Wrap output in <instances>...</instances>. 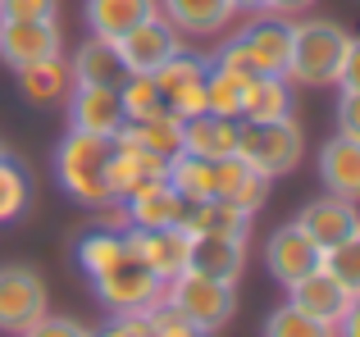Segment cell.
Here are the masks:
<instances>
[{
  "instance_id": "6da1fadb",
  "label": "cell",
  "mask_w": 360,
  "mask_h": 337,
  "mask_svg": "<svg viewBox=\"0 0 360 337\" xmlns=\"http://www.w3.org/2000/svg\"><path fill=\"white\" fill-rule=\"evenodd\" d=\"M347 41H352V32L338 18H292V46L283 78L292 87H338Z\"/></svg>"
},
{
  "instance_id": "7a4b0ae2",
  "label": "cell",
  "mask_w": 360,
  "mask_h": 337,
  "mask_svg": "<svg viewBox=\"0 0 360 337\" xmlns=\"http://www.w3.org/2000/svg\"><path fill=\"white\" fill-rule=\"evenodd\" d=\"M105 164H110V137H91V133L69 128L60 137V146H55V178H60L64 196L78 201L82 210L115 205L110 183H105Z\"/></svg>"
},
{
  "instance_id": "3957f363",
  "label": "cell",
  "mask_w": 360,
  "mask_h": 337,
  "mask_svg": "<svg viewBox=\"0 0 360 337\" xmlns=\"http://www.w3.org/2000/svg\"><path fill=\"white\" fill-rule=\"evenodd\" d=\"M242 164H251L260 178H288L306 155V128L297 119H274V124H242L238 119V146H233Z\"/></svg>"
},
{
  "instance_id": "277c9868",
  "label": "cell",
  "mask_w": 360,
  "mask_h": 337,
  "mask_svg": "<svg viewBox=\"0 0 360 337\" xmlns=\"http://www.w3.org/2000/svg\"><path fill=\"white\" fill-rule=\"evenodd\" d=\"M165 305H174L196 333L214 337L219 329H229L233 315H238V287L219 283V278H205L196 269H183L178 278L165 283Z\"/></svg>"
},
{
  "instance_id": "5b68a950",
  "label": "cell",
  "mask_w": 360,
  "mask_h": 337,
  "mask_svg": "<svg viewBox=\"0 0 360 337\" xmlns=\"http://www.w3.org/2000/svg\"><path fill=\"white\" fill-rule=\"evenodd\" d=\"M96 301L105 305L110 315H128V310H150V305L165 301V283L141 265L132 251H123L110 269H101L96 278H87Z\"/></svg>"
},
{
  "instance_id": "8992f818",
  "label": "cell",
  "mask_w": 360,
  "mask_h": 337,
  "mask_svg": "<svg viewBox=\"0 0 360 337\" xmlns=\"http://www.w3.org/2000/svg\"><path fill=\"white\" fill-rule=\"evenodd\" d=\"M51 310L46 278L32 265H0V333H23Z\"/></svg>"
},
{
  "instance_id": "52a82bcc",
  "label": "cell",
  "mask_w": 360,
  "mask_h": 337,
  "mask_svg": "<svg viewBox=\"0 0 360 337\" xmlns=\"http://www.w3.org/2000/svg\"><path fill=\"white\" fill-rule=\"evenodd\" d=\"M115 46H119V60H123L128 73H155L169 55L183 51V32H178L165 14H150V18H141L137 27H128Z\"/></svg>"
},
{
  "instance_id": "ba28073f",
  "label": "cell",
  "mask_w": 360,
  "mask_h": 337,
  "mask_svg": "<svg viewBox=\"0 0 360 337\" xmlns=\"http://www.w3.org/2000/svg\"><path fill=\"white\" fill-rule=\"evenodd\" d=\"M46 55H64V32L55 18H0V64L23 69Z\"/></svg>"
},
{
  "instance_id": "9c48e42d",
  "label": "cell",
  "mask_w": 360,
  "mask_h": 337,
  "mask_svg": "<svg viewBox=\"0 0 360 337\" xmlns=\"http://www.w3.org/2000/svg\"><path fill=\"white\" fill-rule=\"evenodd\" d=\"M233 41L242 46V55L251 60L255 73H278L288 69V46H292V18L283 14H251L246 18V27H238L233 32Z\"/></svg>"
},
{
  "instance_id": "30bf717a",
  "label": "cell",
  "mask_w": 360,
  "mask_h": 337,
  "mask_svg": "<svg viewBox=\"0 0 360 337\" xmlns=\"http://www.w3.org/2000/svg\"><path fill=\"white\" fill-rule=\"evenodd\" d=\"M123 246H128L160 283L178 278L187 269V256H192V237H187L178 223L174 228H128L123 232Z\"/></svg>"
},
{
  "instance_id": "8fae6325",
  "label": "cell",
  "mask_w": 360,
  "mask_h": 337,
  "mask_svg": "<svg viewBox=\"0 0 360 337\" xmlns=\"http://www.w3.org/2000/svg\"><path fill=\"white\" fill-rule=\"evenodd\" d=\"M64 110H69V128L91 137H115L123 128L119 91L105 82H73V91L64 96Z\"/></svg>"
},
{
  "instance_id": "7c38bea8",
  "label": "cell",
  "mask_w": 360,
  "mask_h": 337,
  "mask_svg": "<svg viewBox=\"0 0 360 337\" xmlns=\"http://www.w3.org/2000/svg\"><path fill=\"white\" fill-rule=\"evenodd\" d=\"M292 223H297L319 251H328V246H338V242H347L352 232H360V205L324 192V196H315V201L301 205Z\"/></svg>"
},
{
  "instance_id": "4fadbf2b",
  "label": "cell",
  "mask_w": 360,
  "mask_h": 337,
  "mask_svg": "<svg viewBox=\"0 0 360 337\" xmlns=\"http://www.w3.org/2000/svg\"><path fill=\"white\" fill-rule=\"evenodd\" d=\"M319 256H324V251H319L297 223L274 228L269 242H264V269H269V278L278 287H292L297 278H306L310 269H319Z\"/></svg>"
},
{
  "instance_id": "5bb4252c",
  "label": "cell",
  "mask_w": 360,
  "mask_h": 337,
  "mask_svg": "<svg viewBox=\"0 0 360 337\" xmlns=\"http://www.w3.org/2000/svg\"><path fill=\"white\" fill-rule=\"evenodd\" d=\"M283 292H288V301L297 305L301 315H310V319H319V324H333V329L347 315V305H352V292H347L333 274H324V269H310L306 278H297V283L283 287Z\"/></svg>"
},
{
  "instance_id": "9a60e30c",
  "label": "cell",
  "mask_w": 360,
  "mask_h": 337,
  "mask_svg": "<svg viewBox=\"0 0 360 337\" xmlns=\"http://www.w3.org/2000/svg\"><path fill=\"white\" fill-rule=\"evenodd\" d=\"M119 205L128 214V228H174V223H183V210H187V201L169 187V178L146 183L141 192H132Z\"/></svg>"
},
{
  "instance_id": "2e32d148",
  "label": "cell",
  "mask_w": 360,
  "mask_h": 337,
  "mask_svg": "<svg viewBox=\"0 0 360 337\" xmlns=\"http://www.w3.org/2000/svg\"><path fill=\"white\" fill-rule=\"evenodd\" d=\"M319 183L328 187V196L360 205V142L356 137H328L319 146Z\"/></svg>"
},
{
  "instance_id": "e0dca14e",
  "label": "cell",
  "mask_w": 360,
  "mask_h": 337,
  "mask_svg": "<svg viewBox=\"0 0 360 337\" xmlns=\"http://www.w3.org/2000/svg\"><path fill=\"white\" fill-rule=\"evenodd\" d=\"M14 82H18V96L27 105H64V96L73 91V73H69L64 55H46L37 64L14 69Z\"/></svg>"
},
{
  "instance_id": "ac0fdd59",
  "label": "cell",
  "mask_w": 360,
  "mask_h": 337,
  "mask_svg": "<svg viewBox=\"0 0 360 337\" xmlns=\"http://www.w3.org/2000/svg\"><path fill=\"white\" fill-rule=\"evenodd\" d=\"M251 219H255V214H246V210H238V205L210 196V201L187 205L178 228H183L187 237H246V242H251Z\"/></svg>"
},
{
  "instance_id": "d6986e66",
  "label": "cell",
  "mask_w": 360,
  "mask_h": 337,
  "mask_svg": "<svg viewBox=\"0 0 360 337\" xmlns=\"http://www.w3.org/2000/svg\"><path fill=\"white\" fill-rule=\"evenodd\" d=\"M187 269L238 287V278L246 274V237H192Z\"/></svg>"
},
{
  "instance_id": "ffe728a7",
  "label": "cell",
  "mask_w": 360,
  "mask_h": 337,
  "mask_svg": "<svg viewBox=\"0 0 360 337\" xmlns=\"http://www.w3.org/2000/svg\"><path fill=\"white\" fill-rule=\"evenodd\" d=\"M160 14L183 37H219L238 18L233 0H160Z\"/></svg>"
},
{
  "instance_id": "44dd1931",
  "label": "cell",
  "mask_w": 360,
  "mask_h": 337,
  "mask_svg": "<svg viewBox=\"0 0 360 337\" xmlns=\"http://www.w3.org/2000/svg\"><path fill=\"white\" fill-rule=\"evenodd\" d=\"M269 178H260L251 164H242L238 155H229V160H214V196L229 205H238V210L255 214L264 201H269Z\"/></svg>"
},
{
  "instance_id": "7402d4cb",
  "label": "cell",
  "mask_w": 360,
  "mask_h": 337,
  "mask_svg": "<svg viewBox=\"0 0 360 337\" xmlns=\"http://www.w3.org/2000/svg\"><path fill=\"white\" fill-rule=\"evenodd\" d=\"M292 114V82L278 78V73H255L242 87V124H274V119Z\"/></svg>"
},
{
  "instance_id": "603a6c76",
  "label": "cell",
  "mask_w": 360,
  "mask_h": 337,
  "mask_svg": "<svg viewBox=\"0 0 360 337\" xmlns=\"http://www.w3.org/2000/svg\"><path fill=\"white\" fill-rule=\"evenodd\" d=\"M160 14V0H82V18H87L91 37H110L119 41L128 27H137L141 18Z\"/></svg>"
},
{
  "instance_id": "cb8c5ba5",
  "label": "cell",
  "mask_w": 360,
  "mask_h": 337,
  "mask_svg": "<svg viewBox=\"0 0 360 337\" xmlns=\"http://www.w3.org/2000/svg\"><path fill=\"white\" fill-rule=\"evenodd\" d=\"M69 73H73V82H105V87H119L128 78V69L119 60V46L110 37H87L69 55Z\"/></svg>"
},
{
  "instance_id": "d4e9b609",
  "label": "cell",
  "mask_w": 360,
  "mask_h": 337,
  "mask_svg": "<svg viewBox=\"0 0 360 337\" xmlns=\"http://www.w3.org/2000/svg\"><path fill=\"white\" fill-rule=\"evenodd\" d=\"M238 146V119L224 114H196L183 124V151L201 160H229Z\"/></svg>"
},
{
  "instance_id": "484cf974",
  "label": "cell",
  "mask_w": 360,
  "mask_h": 337,
  "mask_svg": "<svg viewBox=\"0 0 360 337\" xmlns=\"http://www.w3.org/2000/svg\"><path fill=\"white\" fill-rule=\"evenodd\" d=\"M165 178H169V187H174L187 205L210 201V196H214V160H201V155L178 151L174 160H169V173Z\"/></svg>"
},
{
  "instance_id": "4316f807",
  "label": "cell",
  "mask_w": 360,
  "mask_h": 337,
  "mask_svg": "<svg viewBox=\"0 0 360 337\" xmlns=\"http://www.w3.org/2000/svg\"><path fill=\"white\" fill-rule=\"evenodd\" d=\"M128 128L137 133V142L146 146V151L165 155V160H174V155L183 151V119H174L165 105H160L155 114H146V119H132Z\"/></svg>"
},
{
  "instance_id": "83f0119b",
  "label": "cell",
  "mask_w": 360,
  "mask_h": 337,
  "mask_svg": "<svg viewBox=\"0 0 360 337\" xmlns=\"http://www.w3.org/2000/svg\"><path fill=\"white\" fill-rule=\"evenodd\" d=\"M123 232H115V228H91V232H82L78 237V251H73V256H78V269L87 278H96L101 269H110L115 265V260L123 256Z\"/></svg>"
},
{
  "instance_id": "f1b7e54d",
  "label": "cell",
  "mask_w": 360,
  "mask_h": 337,
  "mask_svg": "<svg viewBox=\"0 0 360 337\" xmlns=\"http://www.w3.org/2000/svg\"><path fill=\"white\" fill-rule=\"evenodd\" d=\"M205 73H210V60L183 46V51H178V55H169V60L160 64V69L150 73V78H155L160 96H174L178 87H192V82H205Z\"/></svg>"
},
{
  "instance_id": "f546056e",
  "label": "cell",
  "mask_w": 360,
  "mask_h": 337,
  "mask_svg": "<svg viewBox=\"0 0 360 337\" xmlns=\"http://www.w3.org/2000/svg\"><path fill=\"white\" fill-rule=\"evenodd\" d=\"M27 205H32V178H27V168L14 164L9 155H0V223H14Z\"/></svg>"
},
{
  "instance_id": "4dcf8cb0",
  "label": "cell",
  "mask_w": 360,
  "mask_h": 337,
  "mask_svg": "<svg viewBox=\"0 0 360 337\" xmlns=\"http://www.w3.org/2000/svg\"><path fill=\"white\" fill-rule=\"evenodd\" d=\"M260 337H338V329H333V324L310 319V315H301L292 301H283V305H274V310H269Z\"/></svg>"
},
{
  "instance_id": "1f68e13d",
  "label": "cell",
  "mask_w": 360,
  "mask_h": 337,
  "mask_svg": "<svg viewBox=\"0 0 360 337\" xmlns=\"http://www.w3.org/2000/svg\"><path fill=\"white\" fill-rule=\"evenodd\" d=\"M119 110H123V124H132V119H146L155 114L160 105H165V96H160L155 78L150 73H128V78L119 82Z\"/></svg>"
},
{
  "instance_id": "d6a6232c",
  "label": "cell",
  "mask_w": 360,
  "mask_h": 337,
  "mask_svg": "<svg viewBox=\"0 0 360 337\" xmlns=\"http://www.w3.org/2000/svg\"><path fill=\"white\" fill-rule=\"evenodd\" d=\"M251 78H238V73H229V69H214L210 64V73H205V114H224V119H238V110H242V87Z\"/></svg>"
},
{
  "instance_id": "836d02e7",
  "label": "cell",
  "mask_w": 360,
  "mask_h": 337,
  "mask_svg": "<svg viewBox=\"0 0 360 337\" xmlns=\"http://www.w3.org/2000/svg\"><path fill=\"white\" fill-rule=\"evenodd\" d=\"M319 269L333 274L352 296H360V232H352V237L338 242V246H328L324 256H319Z\"/></svg>"
},
{
  "instance_id": "e575fe53",
  "label": "cell",
  "mask_w": 360,
  "mask_h": 337,
  "mask_svg": "<svg viewBox=\"0 0 360 337\" xmlns=\"http://www.w3.org/2000/svg\"><path fill=\"white\" fill-rule=\"evenodd\" d=\"M18 337H91V329L78 324V319H69V315H51V310H46L32 329H23Z\"/></svg>"
},
{
  "instance_id": "d590c367",
  "label": "cell",
  "mask_w": 360,
  "mask_h": 337,
  "mask_svg": "<svg viewBox=\"0 0 360 337\" xmlns=\"http://www.w3.org/2000/svg\"><path fill=\"white\" fill-rule=\"evenodd\" d=\"M338 133L342 137H356L360 142V91H342L338 87Z\"/></svg>"
},
{
  "instance_id": "8d00e7d4",
  "label": "cell",
  "mask_w": 360,
  "mask_h": 337,
  "mask_svg": "<svg viewBox=\"0 0 360 337\" xmlns=\"http://www.w3.org/2000/svg\"><path fill=\"white\" fill-rule=\"evenodd\" d=\"M55 0H0V18H55Z\"/></svg>"
},
{
  "instance_id": "74e56055",
  "label": "cell",
  "mask_w": 360,
  "mask_h": 337,
  "mask_svg": "<svg viewBox=\"0 0 360 337\" xmlns=\"http://www.w3.org/2000/svg\"><path fill=\"white\" fill-rule=\"evenodd\" d=\"M338 87H342V91H360V37L347 41L342 69H338Z\"/></svg>"
},
{
  "instance_id": "f35d334b",
  "label": "cell",
  "mask_w": 360,
  "mask_h": 337,
  "mask_svg": "<svg viewBox=\"0 0 360 337\" xmlns=\"http://www.w3.org/2000/svg\"><path fill=\"white\" fill-rule=\"evenodd\" d=\"M338 337H360V296H352L347 315L338 319Z\"/></svg>"
},
{
  "instance_id": "ab89813d",
  "label": "cell",
  "mask_w": 360,
  "mask_h": 337,
  "mask_svg": "<svg viewBox=\"0 0 360 337\" xmlns=\"http://www.w3.org/2000/svg\"><path fill=\"white\" fill-rule=\"evenodd\" d=\"M310 5H315V0H269V14H283V18H292V14H306Z\"/></svg>"
},
{
  "instance_id": "60d3db41",
  "label": "cell",
  "mask_w": 360,
  "mask_h": 337,
  "mask_svg": "<svg viewBox=\"0 0 360 337\" xmlns=\"http://www.w3.org/2000/svg\"><path fill=\"white\" fill-rule=\"evenodd\" d=\"M233 9H238V14H264L269 0H233Z\"/></svg>"
},
{
  "instance_id": "b9f144b4",
  "label": "cell",
  "mask_w": 360,
  "mask_h": 337,
  "mask_svg": "<svg viewBox=\"0 0 360 337\" xmlns=\"http://www.w3.org/2000/svg\"><path fill=\"white\" fill-rule=\"evenodd\" d=\"M91 337H132V333H128V329H123V324H119V319H110V324H105V329H101V333H91Z\"/></svg>"
},
{
  "instance_id": "7bdbcfd3",
  "label": "cell",
  "mask_w": 360,
  "mask_h": 337,
  "mask_svg": "<svg viewBox=\"0 0 360 337\" xmlns=\"http://www.w3.org/2000/svg\"><path fill=\"white\" fill-rule=\"evenodd\" d=\"M0 155H9V151H5V146H0Z\"/></svg>"
}]
</instances>
